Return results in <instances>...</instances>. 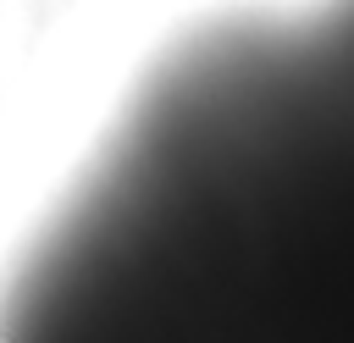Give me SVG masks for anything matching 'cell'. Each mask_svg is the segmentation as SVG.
<instances>
[{"label":"cell","mask_w":354,"mask_h":343,"mask_svg":"<svg viewBox=\"0 0 354 343\" xmlns=\"http://www.w3.org/2000/svg\"><path fill=\"white\" fill-rule=\"evenodd\" d=\"M0 343H354V160H149L22 271Z\"/></svg>","instance_id":"cell-1"}]
</instances>
